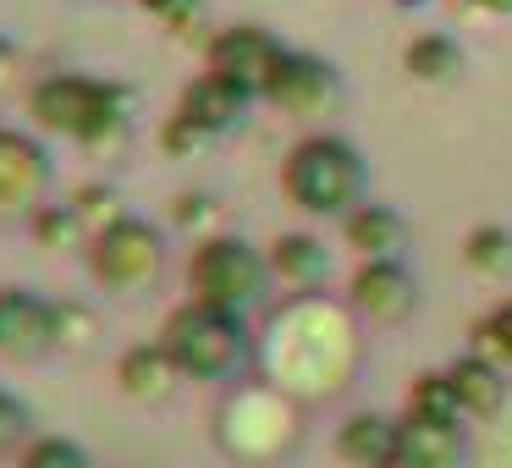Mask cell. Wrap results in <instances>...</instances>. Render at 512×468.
Instances as JSON below:
<instances>
[{
  "label": "cell",
  "instance_id": "obj_26",
  "mask_svg": "<svg viewBox=\"0 0 512 468\" xmlns=\"http://www.w3.org/2000/svg\"><path fill=\"white\" fill-rule=\"evenodd\" d=\"M23 435H28V402L12 397V391H0V452L17 446Z\"/></svg>",
  "mask_w": 512,
  "mask_h": 468
},
{
  "label": "cell",
  "instance_id": "obj_10",
  "mask_svg": "<svg viewBox=\"0 0 512 468\" xmlns=\"http://www.w3.org/2000/svg\"><path fill=\"white\" fill-rule=\"evenodd\" d=\"M67 303H50L39 292L6 287L0 292V358H45L61 347Z\"/></svg>",
  "mask_w": 512,
  "mask_h": 468
},
{
  "label": "cell",
  "instance_id": "obj_25",
  "mask_svg": "<svg viewBox=\"0 0 512 468\" xmlns=\"http://www.w3.org/2000/svg\"><path fill=\"white\" fill-rule=\"evenodd\" d=\"M479 353H485V358H507V364H512V303H501L490 320H479Z\"/></svg>",
  "mask_w": 512,
  "mask_h": 468
},
{
  "label": "cell",
  "instance_id": "obj_23",
  "mask_svg": "<svg viewBox=\"0 0 512 468\" xmlns=\"http://www.w3.org/2000/svg\"><path fill=\"white\" fill-rule=\"evenodd\" d=\"M457 61H463V56H457V45H452V39H435V34L419 39V45L408 50V72H413V78H424V83H446L457 72Z\"/></svg>",
  "mask_w": 512,
  "mask_h": 468
},
{
  "label": "cell",
  "instance_id": "obj_16",
  "mask_svg": "<svg viewBox=\"0 0 512 468\" xmlns=\"http://www.w3.org/2000/svg\"><path fill=\"white\" fill-rule=\"evenodd\" d=\"M331 94H336L331 67L314 61V56H292V50H287V61H281V72H276V83H270L265 100H276L281 111L309 116V111H320V105H331Z\"/></svg>",
  "mask_w": 512,
  "mask_h": 468
},
{
  "label": "cell",
  "instance_id": "obj_17",
  "mask_svg": "<svg viewBox=\"0 0 512 468\" xmlns=\"http://www.w3.org/2000/svg\"><path fill=\"white\" fill-rule=\"evenodd\" d=\"M446 380H452L457 402H463L468 419H496L501 408H507V380H501V364L485 353H468L457 358L452 369H446Z\"/></svg>",
  "mask_w": 512,
  "mask_h": 468
},
{
  "label": "cell",
  "instance_id": "obj_3",
  "mask_svg": "<svg viewBox=\"0 0 512 468\" xmlns=\"http://www.w3.org/2000/svg\"><path fill=\"white\" fill-rule=\"evenodd\" d=\"M215 441L237 463H270L298 441V413L292 397H281L276 386H237L215 413Z\"/></svg>",
  "mask_w": 512,
  "mask_h": 468
},
{
  "label": "cell",
  "instance_id": "obj_9",
  "mask_svg": "<svg viewBox=\"0 0 512 468\" xmlns=\"http://www.w3.org/2000/svg\"><path fill=\"white\" fill-rule=\"evenodd\" d=\"M281 61H287V50H281L265 28H226L210 45V78L232 83L237 94L254 100V94H270Z\"/></svg>",
  "mask_w": 512,
  "mask_h": 468
},
{
  "label": "cell",
  "instance_id": "obj_24",
  "mask_svg": "<svg viewBox=\"0 0 512 468\" xmlns=\"http://www.w3.org/2000/svg\"><path fill=\"white\" fill-rule=\"evenodd\" d=\"M34 237L45 248H72V243H83V237H89V226L78 221V210H72V204H45V210L34 215Z\"/></svg>",
  "mask_w": 512,
  "mask_h": 468
},
{
  "label": "cell",
  "instance_id": "obj_22",
  "mask_svg": "<svg viewBox=\"0 0 512 468\" xmlns=\"http://www.w3.org/2000/svg\"><path fill=\"white\" fill-rule=\"evenodd\" d=\"M17 468H94V457L78 441H67V435H39V441L23 446Z\"/></svg>",
  "mask_w": 512,
  "mask_h": 468
},
{
  "label": "cell",
  "instance_id": "obj_27",
  "mask_svg": "<svg viewBox=\"0 0 512 468\" xmlns=\"http://www.w3.org/2000/svg\"><path fill=\"white\" fill-rule=\"evenodd\" d=\"M144 6H149L155 17H166L177 34H188V23L199 17V0H144Z\"/></svg>",
  "mask_w": 512,
  "mask_h": 468
},
{
  "label": "cell",
  "instance_id": "obj_5",
  "mask_svg": "<svg viewBox=\"0 0 512 468\" xmlns=\"http://www.w3.org/2000/svg\"><path fill=\"white\" fill-rule=\"evenodd\" d=\"M160 342H166V353L177 358L182 375H193V380H232L237 364H243V353H248L237 314L204 309V303H182V309L166 320Z\"/></svg>",
  "mask_w": 512,
  "mask_h": 468
},
{
  "label": "cell",
  "instance_id": "obj_8",
  "mask_svg": "<svg viewBox=\"0 0 512 468\" xmlns=\"http://www.w3.org/2000/svg\"><path fill=\"white\" fill-rule=\"evenodd\" d=\"M243 100H248V94H237L232 83H221V78H210V72H204V78L177 100V116L166 122V138H160V144H166L171 155L204 149L215 133H226V127L243 116Z\"/></svg>",
  "mask_w": 512,
  "mask_h": 468
},
{
  "label": "cell",
  "instance_id": "obj_20",
  "mask_svg": "<svg viewBox=\"0 0 512 468\" xmlns=\"http://www.w3.org/2000/svg\"><path fill=\"white\" fill-rule=\"evenodd\" d=\"M408 419H430V424L468 419L463 402H457V391H452V380H446V369H430V375H419L408 386Z\"/></svg>",
  "mask_w": 512,
  "mask_h": 468
},
{
  "label": "cell",
  "instance_id": "obj_18",
  "mask_svg": "<svg viewBox=\"0 0 512 468\" xmlns=\"http://www.w3.org/2000/svg\"><path fill=\"white\" fill-rule=\"evenodd\" d=\"M402 237H408V226H402V215L386 210V204H358V210L347 215V248H358L364 259H391L402 248Z\"/></svg>",
  "mask_w": 512,
  "mask_h": 468
},
{
  "label": "cell",
  "instance_id": "obj_12",
  "mask_svg": "<svg viewBox=\"0 0 512 468\" xmlns=\"http://www.w3.org/2000/svg\"><path fill=\"white\" fill-rule=\"evenodd\" d=\"M413 276L397 265V259H364L353 276V287H347V303H353L358 314H369V320H402V314L413 309Z\"/></svg>",
  "mask_w": 512,
  "mask_h": 468
},
{
  "label": "cell",
  "instance_id": "obj_2",
  "mask_svg": "<svg viewBox=\"0 0 512 468\" xmlns=\"http://www.w3.org/2000/svg\"><path fill=\"white\" fill-rule=\"evenodd\" d=\"M34 122L45 133H67L78 144L100 149V144H116L127 127V94L116 83H100V78H45L28 100Z\"/></svg>",
  "mask_w": 512,
  "mask_h": 468
},
{
  "label": "cell",
  "instance_id": "obj_21",
  "mask_svg": "<svg viewBox=\"0 0 512 468\" xmlns=\"http://www.w3.org/2000/svg\"><path fill=\"white\" fill-rule=\"evenodd\" d=\"M468 265L485 270V276H501V270H512V232L507 226H474L463 243Z\"/></svg>",
  "mask_w": 512,
  "mask_h": 468
},
{
  "label": "cell",
  "instance_id": "obj_1",
  "mask_svg": "<svg viewBox=\"0 0 512 468\" xmlns=\"http://www.w3.org/2000/svg\"><path fill=\"white\" fill-rule=\"evenodd\" d=\"M259 358H265V386H276L281 397H331L347 386L358 364V336L347 309L303 292L270 320Z\"/></svg>",
  "mask_w": 512,
  "mask_h": 468
},
{
  "label": "cell",
  "instance_id": "obj_15",
  "mask_svg": "<svg viewBox=\"0 0 512 468\" xmlns=\"http://www.w3.org/2000/svg\"><path fill=\"white\" fill-rule=\"evenodd\" d=\"M463 457V430L430 419H397V468H457Z\"/></svg>",
  "mask_w": 512,
  "mask_h": 468
},
{
  "label": "cell",
  "instance_id": "obj_11",
  "mask_svg": "<svg viewBox=\"0 0 512 468\" xmlns=\"http://www.w3.org/2000/svg\"><path fill=\"white\" fill-rule=\"evenodd\" d=\"M45 182H50L45 149H39L34 138L0 127V221H6V215H28V210L39 215L45 210V204H39Z\"/></svg>",
  "mask_w": 512,
  "mask_h": 468
},
{
  "label": "cell",
  "instance_id": "obj_7",
  "mask_svg": "<svg viewBox=\"0 0 512 468\" xmlns=\"http://www.w3.org/2000/svg\"><path fill=\"white\" fill-rule=\"evenodd\" d=\"M89 270H94V281L111 287V292L144 287V281L160 270V232L144 226V221H133V215H122V221L105 226V232L89 243Z\"/></svg>",
  "mask_w": 512,
  "mask_h": 468
},
{
  "label": "cell",
  "instance_id": "obj_14",
  "mask_svg": "<svg viewBox=\"0 0 512 468\" xmlns=\"http://www.w3.org/2000/svg\"><path fill=\"white\" fill-rule=\"evenodd\" d=\"M336 457L347 468H397V419H386V413H353L336 430Z\"/></svg>",
  "mask_w": 512,
  "mask_h": 468
},
{
  "label": "cell",
  "instance_id": "obj_4",
  "mask_svg": "<svg viewBox=\"0 0 512 468\" xmlns=\"http://www.w3.org/2000/svg\"><path fill=\"white\" fill-rule=\"evenodd\" d=\"M281 188L309 215H342L364 193V160L342 138H303L281 171Z\"/></svg>",
  "mask_w": 512,
  "mask_h": 468
},
{
  "label": "cell",
  "instance_id": "obj_13",
  "mask_svg": "<svg viewBox=\"0 0 512 468\" xmlns=\"http://www.w3.org/2000/svg\"><path fill=\"white\" fill-rule=\"evenodd\" d=\"M177 380H182V369H177V358L166 353V342H155V347L138 342L116 358V386L133 402H166L171 391H177Z\"/></svg>",
  "mask_w": 512,
  "mask_h": 468
},
{
  "label": "cell",
  "instance_id": "obj_28",
  "mask_svg": "<svg viewBox=\"0 0 512 468\" xmlns=\"http://www.w3.org/2000/svg\"><path fill=\"white\" fill-rule=\"evenodd\" d=\"M12 72H17V50H12V39H0V89L12 83Z\"/></svg>",
  "mask_w": 512,
  "mask_h": 468
},
{
  "label": "cell",
  "instance_id": "obj_19",
  "mask_svg": "<svg viewBox=\"0 0 512 468\" xmlns=\"http://www.w3.org/2000/svg\"><path fill=\"white\" fill-rule=\"evenodd\" d=\"M270 270H276L281 281H292V287H320L325 270H331V254H325L320 237L309 232H287L270 243Z\"/></svg>",
  "mask_w": 512,
  "mask_h": 468
},
{
  "label": "cell",
  "instance_id": "obj_6",
  "mask_svg": "<svg viewBox=\"0 0 512 468\" xmlns=\"http://www.w3.org/2000/svg\"><path fill=\"white\" fill-rule=\"evenodd\" d=\"M188 287H193V303H204V309L243 314L265 292V259L243 237H210L188 259Z\"/></svg>",
  "mask_w": 512,
  "mask_h": 468
}]
</instances>
